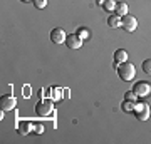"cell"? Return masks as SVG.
Masks as SVG:
<instances>
[{"label": "cell", "instance_id": "24", "mask_svg": "<svg viewBox=\"0 0 151 144\" xmlns=\"http://www.w3.org/2000/svg\"><path fill=\"white\" fill-rule=\"evenodd\" d=\"M22 2H34V0H22Z\"/></svg>", "mask_w": 151, "mask_h": 144}, {"label": "cell", "instance_id": "21", "mask_svg": "<svg viewBox=\"0 0 151 144\" xmlns=\"http://www.w3.org/2000/svg\"><path fill=\"white\" fill-rule=\"evenodd\" d=\"M50 92H52V87H49V89H40V99L49 97V96H50Z\"/></svg>", "mask_w": 151, "mask_h": 144}, {"label": "cell", "instance_id": "18", "mask_svg": "<svg viewBox=\"0 0 151 144\" xmlns=\"http://www.w3.org/2000/svg\"><path fill=\"white\" fill-rule=\"evenodd\" d=\"M52 99H54V101H60V99H62V91L52 87Z\"/></svg>", "mask_w": 151, "mask_h": 144}, {"label": "cell", "instance_id": "5", "mask_svg": "<svg viewBox=\"0 0 151 144\" xmlns=\"http://www.w3.org/2000/svg\"><path fill=\"white\" fill-rule=\"evenodd\" d=\"M121 29H124L126 32H134L136 29H138V20H136V17L129 15V14L121 17Z\"/></svg>", "mask_w": 151, "mask_h": 144}, {"label": "cell", "instance_id": "7", "mask_svg": "<svg viewBox=\"0 0 151 144\" xmlns=\"http://www.w3.org/2000/svg\"><path fill=\"white\" fill-rule=\"evenodd\" d=\"M65 45L69 49H72V50L81 49L82 47V39L79 37L77 34H70V35H67V39H65Z\"/></svg>", "mask_w": 151, "mask_h": 144}, {"label": "cell", "instance_id": "20", "mask_svg": "<svg viewBox=\"0 0 151 144\" xmlns=\"http://www.w3.org/2000/svg\"><path fill=\"white\" fill-rule=\"evenodd\" d=\"M32 4L35 9H44V7L47 5V0H34Z\"/></svg>", "mask_w": 151, "mask_h": 144}, {"label": "cell", "instance_id": "12", "mask_svg": "<svg viewBox=\"0 0 151 144\" xmlns=\"http://www.w3.org/2000/svg\"><path fill=\"white\" fill-rule=\"evenodd\" d=\"M108 25L111 27V29H118V27H121V17L119 15H109L108 19Z\"/></svg>", "mask_w": 151, "mask_h": 144}, {"label": "cell", "instance_id": "6", "mask_svg": "<svg viewBox=\"0 0 151 144\" xmlns=\"http://www.w3.org/2000/svg\"><path fill=\"white\" fill-rule=\"evenodd\" d=\"M0 107H2V111H14L17 107V99L14 96H4L0 99Z\"/></svg>", "mask_w": 151, "mask_h": 144}, {"label": "cell", "instance_id": "8", "mask_svg": "<svg viewBox=\"0 0 151 144\" xmlns=\"http://www.w3.org/2000/svg\"><path fill=\"white\" fill-rule=\"evenodd\" d=\"M65 39H67V35H65V32L62 29H59V27L52 29V32H50V40L54 44H65Z\"/></svg>", "mask_w": 151, "mask_h": 144}, {"label": "cell", "instance_id": "19", "mask_svg": "<svg viewBox=\"0 0 151 144\" xmlns=\"http://www.w3.org/2000/svg\"><path fill=\"white\" fill-rule=\"evenodd\" d=\"M124 99L133 101V102H138V96L134 94V91H128V92H126V96H124Z\"/></svg>", "mask_w": 151, "mask_h": 144}, {"label": "cell", "instance_id": "15", "mask_svg": "<svg viewBox=\"0 0 151 144\" xmlns=\"http://www.w3.org/2000/svg\"><path fill=\"white\" fill-rule=\"evenodd\" d=\"M76 34H77V35H79V37L82 39V40H87V39L91 37V34H89V30H87L86 27H79Z\"/></svg>", "mask_w": 151, "mask_h": 144}, {"label": "cell", "instance_id": "13", "mask_svg": "<svg viewBox=\"0 0 151 144\" xmlns=\"http://www.w3.org/2000/svg\"><path fill=\"white\" fill-rule=\"evenodd\" d=\"M116 5H118V2H116V0H104V2H103V9L106 12H114Z\"/></svg>", "mask_w": 151, "mask_h": 144}, {"label": "cell", "instance_id": "23", "mask_svg": "<svg viewBox=\"0 0 151 144\" xmlns=\"http://www.w3.org/2000/svg\"><path fill=\"white\" fill-rule=\"evenodd\" d=\"M103 2H104V0H97V4H101V5H103Z\"/></svg>", "mask_w": 151, "mask_h": 144}, {"label": "cell", "instance_id": "22", "mask_svg": "<svg viewBox=\"0 0 151 144\" xmlns=\"http://www.w3.org/2000/svg\"><path fill=\"white\" fill-rule=\"evenodd\" d=\"M113 67H114V69H118V67H119V62H116V60H114V62H113Z\"/></svg>", "mask_w": 151, "mask_h": 144}, {"label": "cell", "instance_id": "9", "mask_svg": "<svg viewBox=\"0 0 151 144\" xmlns=\"http://www.w3.org/2000/svg\"><path fill=\"white\" fill-rule=\"evenodd\" d=\"M17 129H19V133H20L22 136L32 134V131H34V123H30V121H20V123L17 124Z\"/></svg>", "mask_w": 151, "mask_h": 144}, {"label": "cell", "instance_id": "17", "mask_svg": "<svg viewBox=\"0 0 151 144\" xmlns=\"http://www.w3.org/2000/svg\"><path fill=\"white\" fill-rule=\"evenodd\" d=\"M141 67H143V70H145V74L151 75V59H146Z\"/></svg>", "mask_w": 151, "mask_h": 144}, {"label": "cell", "instance_id": "16", "mask_svg": "<svg viewBox=\"0 0 151 144\" xmlns=\"http://www.w3.org/2000/svg\"><path fill=\"white\" fill-rule=\"evenodd\" d=\"M44 131H45V128H44V124H40V123H34V131H32V134H44Z\"/></svg>", "mask_w": 151, "mask_h": 144}, {"label": "cell", "instance_id": "4", "mask_svg": "<svg viewBox=\"0 0 151 144\" xmlns=\"http://www.w3.org/2000/svg\"><path fill=\"white\" fill-rule=\"evenodd\" d=\"M133 91H134V94L138 97H148L151 96V84H148L145 80H138L134 84V87H133Z\"/></svg>", "mask_w": 151, "mask_h": 144}, {"label": "cell", "instance_id": "11", "mask_svg": "<svg viewBox=\"0 0 151 144\" xmlns=\"http://www.w3.org/2000/svg\"><path fill=\"white\" fill-rule=\"evenodd\" d=\"M114 14L119 17H124L128 15V4H124V2H118V5L114 9Z\"/></svg>", "mask_w": 151, "mask_h": 144}, {"label": "cell", "instance_id": "1", "mask_svg": "<svg viewBox=\"0 0 151 144\" xmlns=\"http://www.w3.org/2000/svg\"><path fill=\"white\" fill-rule=\"evenodd\" d=\"M118 75H119V79L124 80V82H131V80L134 79V75H136V67L131 62H123V64H119L118 69Z\"/></svg>", "mask_w": 151, "mask_h": 144}, {"label": "cell", "instance_id": "10", "mask_svg": "<svg viewBox=\"0 0 151 144\" xmlns=\"http://www.w3.org/2000/svg\"><path fill=\"white\" fill-rule=\"evenodd\" d=\"M114 60H116V62H119V64L126 62V60H128V52H126L124 49H118V50L114 52Z\"/></svg>", "mask_w": 151, "mask_h": 144}, {"label": "cell", "instance_id": "14", "mask_svg": "<svg viewBox=\"0 0 151 144\" xmlns=\"http://www.w3.org/2000/svg\"><path fill=\"white\" fill-rule=\"evenodd\" d=\"M134 104H136V102L124 99L123 104H121V107H123V111H126V112H133V109H134Z\"/></svg>", "mask_w": 151, "mask_h": 144}, {"label": "cell", "instance_id": "3", "mask_svg": "<svg viewBox=\"0 0 151 144\" xmlns=\"http://www.w3.org/2000/svg\"><path fill=\"white\" fill-rule=\"evenodd\" d=\"M133 112H134V116L138 117V121H148L150 119V114H151V109L146 102H136Z\"/></svg>", "mask_w": 151, "mask_h": 144}, {"label": "cell", "instance_id": "2", "mask_svg": "<svg viewBox=\"0 0 151 144\" xmlns=\"http://www.w3.org/2000/svg\"><path fill=\"white\" fill-rule=\"evenodd\" d=\"M52 109H54V102L50 101L49 97H44L35 106V114H37L39 117H45V116H49L52 112Z\"/></svg>", "mask_w": 151, "mask_h": 144}]
</instances>
